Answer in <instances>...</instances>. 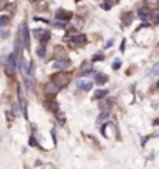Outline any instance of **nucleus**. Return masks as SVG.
<instances>
[{"instance_id": "f257e3e1", "label": "nucleus", "mask_w": 159, "mask_h": 169, "mask_svg": "<svg viewBox=\"0 0 159 169\" xmlns=\"http://www.w3.org/2000/svg\"><path fill=\"white\" fill-rule=\"evenodd\" d=\"M70 80H72V75L69 72H60V74L52 75V83L55 85L58 89H62L64 86H67Z\"/></svg>"}, {"instance_id": "f03ea898", "label": "nucleus", "mask_w": 159, "mask_h": 169, "mask_svg": "<svg viewBox=\"0 0 159 169\" xmlns=\"http://www.w3.org/2000/svg\"><path fill=\"white\" fill-rule=\"evenodd\" d=\"M66 41L69 42L70 47H81L86 44V36L84 35H74V36H67Z\"/></svg>"}, {"instance_id": "7ed1b4c3", "label": "nucleus", "mask_w": 159, "mask_h": 169, "mask_svg": "<svg viewBox=\"0 0 159 169\" xmlns=\"http://www.w3.org/2000/svg\"><path fill=\"white\" fill-rule=\"evenodd\" d=\"M19 38L22 39L25 49H30V33H28V27H27V22H22L20 24V28H19Z\"/></svg>"}, {"instance_id": "20e7f679", "label": "nucleus", "mask_w": 159, "mask_h": 169, "mask_svg": "<svg viewBox=\"0 0 159 169\" xmlns=\"http://www.w3.org/2000/svg\"><path fill=\"white\" fill-rule=\"evenodd\" d=\"M5 69H6V74L8 75H14V71H16V58H14V53H10L6 58V64H5Z\"/></svg>"}, {"instance_id": "39448f33", "label": "nucleus", "mask_w": 159, "mask_h": 169, "mask_svg": "<svg viewBox=\"0 0 159 169\" xmlns=\"http://www.w3.org/2000/svg\"><path fill=\"white\" fill-rule=\"evenodd\" d=\"M33 35H34V38H36V39H39L42 44H45V42H47V41L50 39V31H48V30L36 28V30H33Z\"/></svg>"}, {"instance_id": "423d86ee", "label": "nucleus", "mask_w": 159, "mask_h": 169, "mask_svg": "<svg viewBox=\"0 0 159 169\" xmlns=\"http://www.w3.org/2000/svg\"><path fill=\"white\" fill-rule=\"evenodd\" d=\"M55 14H56V19H58V21H64V22L70 21L72 17H74V16H72V13H70V11H66L64 8H60V10H56Z\"/></svg>"}, {"instance_id": "0eeeda50", "label": "nucleus", "mask_w": 159, "mask_h": 169, "mask_svg": "<svg viewBox=\"0 0 159 169\" xmlns=\"http://www.w3.org/2000/svg\"><path fill=\"white\" fill-rule=\"evenodd\" d=\"M70 66V60L69 58H60V60L55 61V67L56 69H67Z\"/></svg>"}, {"instance_id": "6e6552de", "label": "nucleus", "mask_w": 159, "mask_h": 169, "mask_svg": "<svg viewBox=\"0 0 159 169\" xmlns=\"http://www.w3.org/2000/svg\"><path fill=\"white\" fill-rule=\"evenodd\" d=\"M44 105H45V108L50 110L52 113H58V111H60V105H58L55 100H45Z\"/></svg>"}, {"instance_id": "1a4fd4ad", "label": "nucleus", "mask_w": 159, "mask_h": 169, "mask_svg": "<svg viewBox=\"0 0 159 169\" xmlns=\"http://www.w3.org/2000/svg\"><path fill=\"white\" fill-rule=\"evenodd\" d=\"M45 93H47L48 95H56L58 93H60V89H58L56 86L53 85L52 81H50V83H48L47 86H45Z\"/></svg>"}, {"instance_id": "9d476101", "label": "nucleus", "mask_w": 159, "mask_h": 169, "mask_svg": "<svg viewBox=\"0 0 159 169\" xmlns=\"http://www.w3.org/2000/svg\"><path fill=\"white\" fill-rule=\"evenodd\" d=\"M78 88L83 89V91H90L92 89V83L89 80H80L78 81Z\"/></svg>"}, {"instance_id": "9b49d317", "label": "nucleus", "mask_w": 159, "mask_h": 169, "mask_svg": "<svg viewBox=\"0 0 159 169\" xmlns=\"http://www.w3.org/2000/svg\"><path fill=\"white\" fill-rule=\"evenodd\" d=\"M137 14H139V19H142V21H148V17H150V11L147 10V8H140Z\"/></svg>"}, {"instance_id": "f8f14e48", "label": "nucleus", "mask_w": 159, "mask_h": 169, "mask_svg": "<svg viewBox=\"0 0 159 169\" xmlns=\"http://www.w3.org/2000/svg\"><path fill=\"white\" fill-rule=\"evenodd\" d=\"M108 80V77L104 74H95V81H97V85H104Z\"/></svg>"}, {"instance_id": "ddd939ff", "label": "nucleus", "mask_w": 159, "mask_h": 169, "mask_svg": "<svg viewBox=\"0 0 159 169\" xmlns=\"http://www.w3.org/2000/svg\"><path fill=\"white\" fill-rule=\"evenodd\" d=\"M133 13H125V14H123V24L125 25H130L131 24V21H133Z\"/></svg>"}, {"instance_id": "4468645a", "label": "nucleus", "mask_w": 159, "mask_h": 169, "mask_svg": "<svg viewBox=\"0 0 159 169\" xmlns=\"http://www.w3.org/2000/svg\"><path fill=\"white\" fill-rule=\"evenodd\" d=\"M108 93H109V91H106V89H97V93H95V99H103V97H106Z\"/></svg>"}, {"instance_id": "2eb2a0df", "label": "nucleus", "mask_w": 159, "mask_h": 169, "mask_svg": "<svg viewBox=\"0 0 159 169\" xmlns=\"http://www.w3.org/2000/svg\"><path fill=\"white\" fill-rule=\"evenodd\" d=\"M10 24V17L8 16H0V27H5Z\"/></svg>"}, {"instance_id": "dca6fc26", "label": "nucleus", "mask_w": 159, "mask_h": 169, "mask_svg": "<svg viewBox=\"0 0 159 169\" xmlns=\"http://www.w3.org/2000/svg\"><path fill=\"white\" fill-rule=\"evenodd\" d=\"M36 52H38V55H39V57H45V47H44V45H39Z\"/></svg>"}, {"instance_id": "f3484780", "label": "nucleus", "mask_w": 159, "mask_h": 169, "mask_svg": "<svg viewBox=\"0 0 159 169\" xmlns=\"http://www.w3.org/2000/svg\"><path fill=\"white\" fill-rule=\"evenodd\" d=\"M55 55H56V57H60V58H62V57H64V50H62L61 47H56L55 49Z\"/></svg>"}, {"instance_id": "a211bd4d", "label": "nucleus", "mask_w": 159, "mask_h": 169, "mask_svg": "<svg viewBox=\"0 0 159 169\" xmlns=\"http://www.w3.org/2000/svg\"><path fill=\"white\" fill-rule=\"evenodd\" d=\"M106 117H108V113H106V111H103L102 115L98 116V119H97V122H98V124H100V122H103L104 119H106Z\"/></svg>"}, {"instance_id": "6ab92c4d", "label": "nucleus", "mask_w": 159, "mask_h": 169, "mask_svg": "<svg viewBox=\"0 0 159 169\" xmlns=\"http://www.w3.org/2000/svg\"><path fill=\"white\" fill-rule=\"evenodd\" d=\"M103 58H104V57H103V53H95L92 60H94V61H102Z\"/></svg>"}, {"instance_id": "aec40b11", "label": "nucleus", "mask_w": 159, "mask_h": 169, "mask_svg": "<svg viewBox=\"0 0 159 169\" xmlns=\"http://www.w3.org/2000/svg\"><path fill=\"white\" fill-rule=\"evenodd\" d=\"M145 2H147V5H150V6H158L159 0H145Z\"/></svg>"}, {"instance_id": "412c9836", "label": "nucleus", "mask_w": 159, "mask_h": 169, "mask_svg": "<svg viewBox=\"0 0 159 169\" xmlns=\"http://www.w3.org/2000/svg\"><path fill=\"white\" fill-rule=\"evenodd\" d=\"M112 67H114L116 71H117V69H120V60H116V61H114V64H112Z\"/></svg>"}, {"instance_id": "4be33fe9", "label": "nucleus", "mask_w": 159, "mask_h": 169, "mask_svg": "<svg viewBox=\"0 0 159 169\" xmlns=\"http://www.w3.org/2000/svg\"><path fill=\"white\" fill-rule=\"evenodd\" d=\"M8 5V0H0V10H3Z\"/></svg>"}, {"instance_id": "5701e85b", "label": "nucleus", "mask_w": 159, "mask_h": 169, "mask_svg": "<svg viewBox=\"0 0 159 169\" xmlns=\"http://www.w3.org/2000/svg\"><path fill=\"white\" fill-rule=\"evenodd\" d=\"M158 71H159V64H154V67H153V71H151V72H153L154 75H156V74H158Z\"/></svg>"}, {"instance_id": "b1692460", "label": "nucleus", "mask_w": 159, "mask_h": 169, "mask_svg": "<svg viewBox=\"0 0 159 169\" xmlns=\"http://www.w3.org/2000/svg\"><path fill=\"white\" fill-rule=\"evenodd\" d=\"M30 146H38V143H36L34 138H30Z\"/></svg>"}, {"instance_id": "393cba45", "label": "nucleus", "mask_w": 159, "mask_h": 169, "mask_svg": "<svg viewBox=\"0 0 159 169\" xmlns=\"http://www.w3.org/2000/svg\"><path fill=\"white\" fill-rule=\"evenodd\" d=\"M0 36H2V38H6V36H8V31H2V30H0Z\"/></svg>"}, {"instance_id": "a878e982", "label": "nucleus", "mask_w": 159, "mask_h": 169, "mask_svg": "<svg viewBox=\"0 0 159 169\" xmlns=\"http://www.w3.org/2000/svg\"><path fill=\"white\" fill-rule=\"evenodd\" d=\"M111 45H112V39H111V41H108V42H106V47H111Z\"/></svg>"}, {"instance_id": "bb28decb", "label": "nucleus", "mask_w": 159, "mask_h": 169, "mask_svg": "<svg viewBox=\"0 0 159 169\" xmlns=\"http://www.w3.org/2000/svg\"><path fill=\"white\" fill-rule=\"evenodd\" d=\"M30 2H33V3H38V2H41V0H30Z\"/></svg>"}]
</instances>
